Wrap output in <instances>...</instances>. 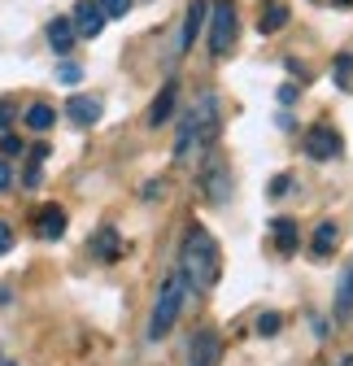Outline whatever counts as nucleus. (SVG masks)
<instances>
[{
    "instance_id": "obj_1",
    "label": "nucleus",
    "mask_w": 353,
    "mask_h": 366,
    "mask_svg": "<svg viewBox=\"0 0 353 366\" xmlns=\"http://www.w3.org/2000/svg\"><path fill=\"white\" fill-rule=\"evenodd\" d=\"M223 274V253H218L214 236L205 227H192L184 236V249H179V280L188 292H209Z\"/></svg>"
},
{
    "instance_id": "obj_2",
    "label": "nucleus",
    "mask_w": 353,
    "mask_h": 366,
    "mask_svg": "<svg viewBox=\"0 0 353 366\" xmlns=\"http://www.w3.org/2000/svg\"><path fill=\"white\" fill-rule=\"evenodd\" d=\"M218 135V97L214 92H205V97L188 109L184 127H179V140H174V162H192L201 149L214 144Z\"/></svg>"
},
{
    "instance_id": "obj_3",
    "label": "nucleus",
    "mask_w": 353,
    "mask_h": 366,
    "mask_svg": "<svg viewBox=\"0 0 353 366\" xmlns=\"http://www.w3.org/2000/svg\"><path fill=\"white\" fill-rule=\"evenodd\" d=\"M184 292H188V288H184L179 274L161 284L157 305H153V318H149V340H161V336L174 327V318H179V310H184Z\"/></svg>"
},
{
    "instance_id": "obj_4",
    "label": "nucleus",
    "mask_w": 353,
    "mask_h": 366,
    "mask_svg": "<svg viewBox=\"0 0 353 366\" xmlns=\"http://www.w3.org/2000/svg\"><path fill=\"white\" fill-rule=\"evenodd\" d=\"M236 5L232 0H209V49L214 57H227L236 44Z\"/></svg>"
},
{
    "instance_id": "obj_5",
    "label": "nucleus",
    "mask_w": 353,
    "mask_h": 366,
    "mask_svg": "<svg viewBox=\"0 0 353 366\" xmlns=\"http://www.w3.org/2000/svg\"><path fill=\"white\" fill-rule=\"evenodd\" d=\"M201 188H205V197L214 205H223L232 197V170H227V162L218 157V153H209L205 166H201Z\"/></svg>"
},
{
    "instance_id": "obj_6",
    "label": "nucleus",
    "mask_w": 353,
    "mask_h": 366,
    "mask_svg": "<svg viewBox=\"0 0 353 366\" xmlns=\"http://www.w3.org/2000/svg\"><path fill=\"white\" fill-rule=\"evenodd\" d=\"M340 135H336V127H327V122H314L310 131H305V153H310L314 162H336L340 157Z\"/></svg>"
},
{
    "instance_id": "obj_7",
    "label": "nucleus",
    "mask_w": 353,
    "mask_h": 366,
    "mask_svg": "<svg viewBox=\"0 0 353 366\" xmlns=\"http://www.w3.org/2000/svg\"><path fill=\"white\" fill-rule=\"evenodd\" d=\"M101 114H105L101 97H87V92H74V97L66 101V118L74 127H92V122H101Z\"/></svg>"
},
{
    "instance_id": "obj_8",
    "label": "nucleus",
    "mask_w": 353,
    "mask_h": 366,
    "mask_svg": "<svg viewBox=\"0 0 353 366\" xmlns=\"http://www.w3.org/2000/svg\"><path fill=\"white\" fill-rule=\"evenodd\" d=\"M70 22H74V35H83V39H96V35L105 31V14H101L96 0H79Z\"/></svg>"
},
{
    "instance_id": "obj_9",
    "label": "nucleus",
    "mask_w": 353,
    "mask_h": 366,
    "mask_svg": "<svg viewBox=\"0 0 353 366\" xmlns=\"http://www.w3.org/2000/svg\"><path fill=\"white\" fill-rule=\"evenodd\" d=\"M218 357H223V340H218V332H197L188 366H218Z\"/></svg>"
},
{
    "instance_id": "obj_10",
    "label": "nucleus",
    "mask_w": 353,
    "mask_h": 366,
    "mask_svg": "<svg viewBox=\"0 0 353 366\" xmlns=\"http://www.w3.org/2000/svg\"><path fill=\"white\" fill-rule=\"evenodd\" d=\"M35 232H39L44 240H61V236H66V209H61V205H44V209L35 214Z\"/></svg>"
},
{
    "instance_id": "obj_11",
    "label": "nucleus",
    "mask_w": 353,
    "mask_h": 366,
    "mask_svg": "<svg viewBox=\"0 0 353 366\" xmlns=\"http://www.w3.org/2000/svg\"><path fill=\"white\" fill-rule=\"evenodd\" d=\"M288 0H262V18H257V31L262 35H275V31H284L288 26Z\"/></svg>"
},
{
    "instance_id": "obj_12",
    "label": "nucleus",
    "mask_w": 353,
    "mask_h": 366,
    "mask_svg": "<svg viewBox=\"0 0 353 366\" xmlns=\"http://www.w3.org/2000/svg\"><path fill=\"white\" fill-rule=\"evenodd\" d=\"M174 97H179V83H166V87L157 92V101H153V109H149V127H161V122L174 114Z\"/></svg>"
},
{
    "instance_id": "obj_13",
    "label": "nucleus",
    "mask_w": 353,
    "mask_h": 366,
    "mask_svg": "<svg viewBox=\"0 0 353 366\" xmlns=\"http://www.w3.org/2000/svg\"><path fill=\"white\" fill-rule=\"evenodd\" d=\"M271 236H275V249L279 253H297V244H301V232H297L292 218H275L271 222Z\"/></svg>"
},
{
    "instance_id": "obj_14",
    "label": "nucleus",
    "mask_w": 353,
    "mask_h": 366,
    "mask_svg": "<svg viewBox=\"0 0 353 366\" xmlns=\"http://www.w3.org/2000/svg\"><path fill=\"white\" fill-rule=\"evenodd\" d=\"M122 253V240H118V232L114 227H101V232L92 236V257H101V262H114Z\"/></svg>"
},
{
    "instance_id": "obj_15",
    "label": "nucleus",
    "mask_w": 353,
    "mask_h": 366,
    "mask_svg": "<svg viewBox=\"0 0 353 366\" xmlns=\"http://www.w3.org/2000/svg\"><path fill=\"white\" fill-rule=\"evenodd\" d=\"M49 44H53V53H70L74 49V22L70 18H53L49 22Z\"/></svg>"
},
{
    "instance_id": "obj_16",
    "label": "nucleus",
    "mask_w": 353,
    "mask_h": 366,
    "mask_svg": "<svg viewBox=\"0 0 353 366\" xmlns=\"http://www.w3.org/2000/svg\"><path fill=\"white\" fill-rule=\"evenodd\" d=\"M201 22H205V0H192V5H188V22H184V35H179V53L192 49V39H197Z\"/></svg>"
},
{
    "instance_id": "obj_17",
    "label": "nucleus",
    "mask_w": 353,
    "mask_h": 366,
    "mask_svg": "<svg viewBox=\"0 0 353 366\" xmlns=\"http://www.w3.org/2000/svg\"><path fill=\"white\" fill-rule=\"evenodd\" d=\"M336 244H340V227L336 222H319L314 227V257H332Z\"/></svg>"
},
{
    "instance_id": "obj_18",
    "label": "nucleus",
    "mask_w": 353,
    "mask_h": 366,
    "mask_svg": "<svg viewBox=\"0 0 353 366\" xmlns=\"http://www.w3.org/2000/svg\"><path fill=\"white\" fill-rule=\"evenodd\" d=\"M349 314H353V262L344 266L340 288H336V318H349Z\"/></svg>"
},
{
    "instance_id": "obj_19",
    "label": "nucleus",
    "mask_w": 353,
    "mask_h": 366,
    "mask_svg": "<svg viewBox=\"0 0 353 366\" xmlns=\"http://www.w3.org/2000/svg\"><path fill=\"white\" fill-rule=\"evenodd\" d=\"M53 122H57V109H53V105L35 101V105L26 109V127H31V131H39V135H44V131H53Z\"/></svg>"
},
{
    "instance_id": "obj_20",
    "label": "nucleus",
    "mask_w": 353,
    "mask_h": 366,
    "mask_svg": "<svg viewBox=\"0 0 353 366\" xmlns=\"http://www.w3.org/2000/svg\"><path fill=\"white\" fill-rule=\"evenodd\" d=\"M332 79H336V87H353V53H340V57H336Z\"/></svg>"
},
{
    "instance_id": "obj_21",
    "label": "nucleus",
    "mask_w": 353,
    "mask_h": 366,
    "mask_svg": "<svg viewBox=\"0 0 353 366\" xmlns=\"http://www.w3.org/2000/svg\"><path fill=\"white\" fill-rule=\"evenodd\" d=\"M279 327H284V318H279L275 310H271V314H257V336L271 340V336H279Z\"/></svg>"
},
{
    "instance_id": "obj_22",
    "label": "nucleus",
    "mask_w": 353,
    "mask_h": 366,
    "mask_svg": "<svg viewBox=\"0 0 353 366\" xmlns=\"http://www.w3.org/2000/svg\"><path fill=\"white\" fill-rule=\"evenodd\" d=\"M96 5H101V14H105V18H126L131 0H96Z\"/></svg>"
},
{
    "instance_id": "obj_23",
    "label": "nucleus",
    "mask_w": 353,
    "mask_h": 366,
    "mask_svg": "<svg viewBox=\"0 0 353 366\" xmlns=\"http://www.w3.org/2000/svg\"><path fill=\"white\" fill-rule=\"evenodd\" d=\"M57 79H61V83H79V79H83V70H79L74 61H61V66H57Z\"/></svg>"
},
{
    "instance_id": "obj_24",
    "label": "nucleus",
    "mask_w": 353,
    "mask_h": 366,
    "mask_svg": "<svg viewBox=\"0 0 353 366\" xmlns=\"http://www.w3.org/2000/svg\"><path fill=\"white\" fill-rule=\"evenodd\" d=\"M288 188H292V174H275L271 179V197H288Z\"/></svg>"
},
{
    "instance_id": "obj_25",
    "label": "nucleus",
    "mask_w": 353,
    "mask_h": 366,
    "mask_svg": "<svg viewBox=\"0 0 353 366\" xmlns=\"http://www.w3.org/2000/svg\"><path fill=\"white\" fill-rule=\"evenodd\" d=\"M9 122H14V101H0V135H9Z\"/></svg>"
},
{
    "instance_id": "obj_26",
    "label": "nucleus",
    "mask_w": 353,
    "mask_h": 366,
    "mask_svg": "<svg viewBox=\"0 0 353 366\" xmlns=\"http://www.w3.org/2000/svg\"><path fill=\"white\" fill-rule=\"evenodd\" d=\"M9 249H14V227L0 218V253H9Z\"/></svg>"
},
{
    "instance_id": "obj_27",
    "label": "nucleus",
    "mask_w": 353,
    "mask_h": 366,
    "mask_svg": "<svg viewBox=\"0 0 353 366\" xmlns=\"http://www.w3.org/2000/svg\"><path fill=\"white\" fill-rule=\"evenodd\" d=\"M157 197H166V179H153V183H144V201H157Z\"/></svg>"
},
{
    "instance_id": "obj_28",
    "label": "nucleus",
    "mask_w": 353,
    "mask_h": 366,
    "mask_svg": "<svg viewBox=\"0 0 353 366\" xmlns=\"http://www.w3.org/2000/svg\"><path fill=\"white\" fill-rule=\"evenodd\" d=\"M0 149H5L9 157H18V153H22V140H18V135H5V140H0Z\"/></svg>"
},
{
    "instance_id": "obj_29",
    "label": "nucleus",
    "mask_w": 353,
    "mask_h": 366,
    "mask_svg": "<svg viewBox=\"0 0 353 366\" xmlns=\"http://www.w3.org/2000/svg\"><path fill=\"white\" fill-rule=\"evenodd\" d=\"M279 101H284V105L297 101V83H284V87H279Z\"/></svg>"
},
{
    "instance_id": "obj_30",
    "label": "nucleus",
    "mask_w": 353,
    "mask_h": 366,
    "mask_svg": "<svg viewBox=\"0 0 353 366\" xmlns=\"http://www.w3.org/2000/svg\"><path fill=\"white\" fill-rule=\"evenodd\" d=\"M9 183H14V174H9V166L0 162V192H9Z\"/></svg>"
},
{
    "instance_id": "obj_31",
    "label": "nucleus",
    "mask_w": 353,
    "mask_h": 366,
    "mask_svg": "<svg viewBox=\"0 0 353 366\" xmlns=\"http://www.w3.org/2000/svg\"><path fill=\"white\" fill-rule=\"evenodd\" d=\"M314 5H353V0H314Z\"/></svg>"
},
{
    "instance_id": "obj_32",
    "label": "nucleus",
    "mask_w": 353,
    "mask_h": 366,
    "mask_svg": "<svg viewBox=\"0 0 353 366\" xmlns=\"http://www.w3.org/2000/svg\"><path fill=\"white\" fill-rule=\"evenodd\" d=\"M0 366H14V362H0Z\"/></svg>"
}]
</instances>
